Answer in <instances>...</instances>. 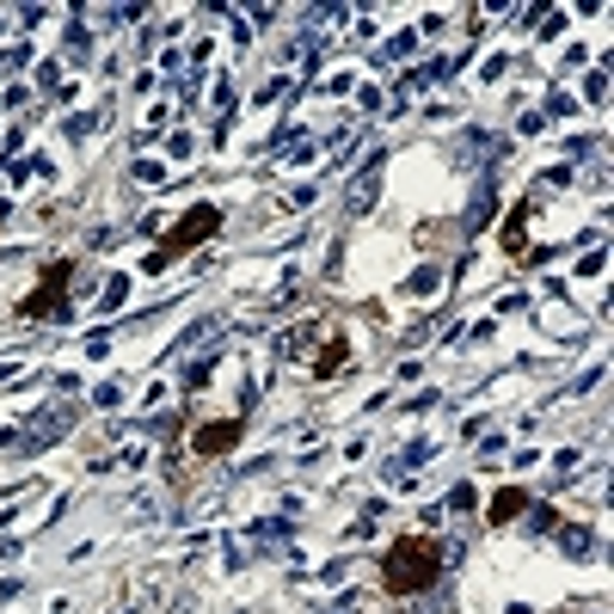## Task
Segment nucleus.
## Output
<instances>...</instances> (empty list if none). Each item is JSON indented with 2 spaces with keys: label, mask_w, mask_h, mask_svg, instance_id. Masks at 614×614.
<instances>
[{
  "label": "nucleus",
  "mask_w": 614,
  "mask_h": 614,
  "mask_svg": "<svg viewBox=\"0 0 614 614\" xmlns=\"http://www.w3.org/2000/svg\"><path fill=\"white\" fill-rule=\"evenodd\" d=\"M443 584V541L437 535H400V541L381 553V590L394 596H418V590Z\"/></svg>",
  "instance_id": "1"
},
{
  "label": "nucleus",
  "mask_w": 614,
  "mask_h": 614,
  "mask_svg": "<svg viewBox=\"0 0 614 614\" xmlns=\"http://www.w3.org/2000/svg\"><path fill=\"white\" fill-rule=\"evenodd\" d=\"M504 252H510V258H523V252H529V234H523V215H516V222H504Z\"/></svg>",
  "instance_id": "7"
},
{
  "label": "nucleus",
  "mask_w": 614,
  "mask_h": 614,
  "mask_svg": "<svg viewBox=\"0 0 614 614\" xmlns=\"http://www.w3.org/2000/svg\"><path fill=\"white\" fill-rule=\"evenodd\" d=\"M523 510H529V492H523V486H504L498 498H492L486 523H492V529H498V523H516V516H523Z\"/></svg>",
  "instance_id": "5"
},
{
  "label": "nucleus",
  "mask_w": 614,
  "mask_h": 614,
  "mask_svg": "<svg viewBox=\"0 0 614 614\" xmlns=\"http://www.w3.org/2000/svg\"><path fill=\"white\" fill-rule=\"evenodd\" d=\"M240 437H246V424L240 418H215V424H203L197 430V455H234V449H240Z\"/></svg>",
  "instance_id": "4"
},
{
  "label": "nucleus",
  "mask_w": 614,
  "mask_h": 614,
  "mask_svg": "<svg viewBox=\"0 0 614 614\" xmlns=\"http://www.w3.org/2000/svg\"><path fill=\"white\" fill-rule=\"evenodd\" d=\"M68 283H74V258H56V265H50V271H43V283L31 289V295H19V320L56 314L62 301H68Z\"/></svg>",
  "instance_id": "3"
},
{
  "label": "nucleus",
  "mask_w": 614,
  "mask_h": 614,
  "mask_svg": "<svg viewBox=\"0 0 614 614\" xmlns=\"http://www.w3.org/2000/svg\"><path fill=\"white\" fill-rule=\"evenodd\" d=\"M338 369H344V338H326V344H320V357H314V375H320V381H332Z\"/></svg>",
  "instance_id": "6"
},
{
  "label": "nucleus",
  "mask_w": 614,
  "mask_h": 614,
  "mask_svg": "<svg viewBox=\"0 0 614 614\" xmlns=\"http://www.w3.org/2000/svg\"><path fill=\"white\" fill-rule=\"evenodd\" d=\"M215 234H222V209H215V203H197V209H185V215H179V228L160 234L154 258H148V271H166V265H179V258L197 252V246L215 240Z\"/></svg>",
  "instance_id": "2"
}]
</instances>
